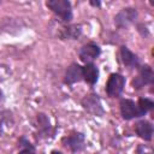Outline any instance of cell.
Here are the masks:
<instances>
[{
  "instance_id": "obj_1",
  "label": "cell",
  "mask_w": 154,
  "mask_h": 154,
  "mask_svg": "<svg viewBox=\"0 0 154 154\" xmlns=\"http://www.w3.org/2000/svg\"><path fill=\"white\" fill-rule=\"evenodd\" d=\"M46 5L63 22H70L72 19V6L69 0H48Z\"/></svg>"
},
{
  "instance_id": "obj_2",
  "label": "cell",
  "mask_w": 154,
  "mask_h": 154,
  "mask_svg": "<svg viewBox=\"0 0 154 154\" xmlns=\"http://www.w3.org/2000/svg\"><path fill=\"white\" fill-rule=\"evenodd\" d=\"M125 87V77L120 73H111L106 83V93L109 97H118Z\"/></svg>"
},
{
  "instance_id": "obj_3",
  "label": "cell",
  "mask_w": 154,
  "mask_h": 154,
  "mask_svg": "<svg viewBox=\"0 0 154 154\" xmlns=\"http://www.w3.org/2000/svg\"><path fill=\"white\" fill-rule=\"evenodd\" d=\"M82 106L83 108L93 114V116H99L101 117L103 113H105V109L102 107V103L100 101V97L99 95L96 94H89V95H85L83 99H82Z\"/></svg>"
},
{
  "instance_id": "obj_4",
  "label": "cell",
  "mask_w": 154,
  "mask_h": 154,
  "mask_svg": "<svg viewBox=\"0 0 154 154\" xmlns=\"http://www.w3.org/2000/svg\"><path fill=\"white\" fill-rule=\"evenodd\" d=\"M61 142L72 153H77V152L83 150V148L85 146V137L82 132H73L70 136L63 137Z\"/></svg>"
},
{
  "instance_id": "obj_5",
  "label": "cell",
  "mask_w": 154,
  "mask_h": 154,
  "mask_svg": "<svg viewBox=\"0 0 154 154\" xmlns=\"http://www.w3.org/2000/svg\"><path fill=\"white\" fill-rule=\"evenodd\" d=\"M119 106H120L122 117L125 120H131L134 118L142 117V113L140 112L137 103H135V101L130 99H122L119 102Z\"/></svg>"
},
{
  "instance_id": "obj_6",
  "label": "cell",
  "mask_w": 154,
  "mask_h": 154,
  "mask_svg": "<svg viewBox=\"0 0 154 154\" xmlns=\"http://www.w3.org/2000/svg\"><path fill=\"white\" fill-rule=\"evenodd\" d=\"M154 82V72L149 65H143L140 67L138 76L132 81V87L136 89L142 88L146 84H153Z\"/></svg>"
},
{
  "instance_id": "obj_7",
  "label": "cell",
  "mask_w": 154,
  "mask_h": 154,
  "mask_svg": "<svg viewBox=\"0 0 154 154\" xmlns=\"http://www.w3.org/2000/svg\"><path fill=\"white\" fill-rule=\"evenodd\" d=\"M55 130L52 128L49 118L45 113L37 114V137L38 138H48L53 137Z\"/></svg>"
},
{
  "instance_id": "obj_8",
  "label": "cell",
  "mask_w": 154,
  "mask_h": 154,
  "mask_svg": "<svg viewBox=\"0 0 154 154\" xmlns=\"http://www.w3.org/2000/svg\"><path fill=\"white\" fill-rule=\"evenodd\" d=\"M137 17V11L134 7H125L120 10L116 17H114V23L118 28H124L128 26L130 23H132Z\"/></svg>"
},
{
  "instance_id": "obj_9",
  "label": "cell",
  "mask_w": 154,
  "mask_h": 154,
  "mask_svg": "<svg viewBox=\"0 0 154 154\" xmlns=\"http://www.w3.org/2000/svg\"><path fill=\"white\" fill-rule=\"evenodd\" d=\"M101 53V49L99 47V45H96L95 42H89L87 45H84L81 51H79V59L85 63L89 64L93 60H95Z\"/></svg>"
},
{
  "instance_id": "obj_10",
  "label": "cell",
  "mask_w": 154,
  "mask_h": 154,
  "mask_svg": "<svg viewBox=\"0 0 154 154\" xmlns=\"http://www.w3.org/2000/svg\"><path fill=\"white\" fill-rule=\"evenodd\" d=\"M81 79H82V66H79L77 63H72L65 72L64 82L69 85H72L79 82Z\"/></svg>"
},
{
  "instance_id": "obj_11",
  "label": "cell",
  "mask_w": 154,
  "mask_h": 154,
  "mask_svg": "<svg viewBox=\"0 0 154 154\" xmlns=\"http://www.w3.org/2000/svg\"><path fill=\"white\" fill-rule=\"evenodd\" d=\"M135 131L142 140L150 141L152 136H153V125H152L150 122H148L146 119H142V120H138L135 124Z\"/></svg>"
},
{
  "instance_id": "obj_12",
  "label": "cell",
  "mask_w": 154,
  "mask_h": 154,
  "mask_svg": "<svg viewBox=\"0 0 154 154\" xmlns=\"http://www.w3.org/2000/svg\"><path fill=\"white\" fill-rule=\"evenodd\" d=\"M82 78L90 85H94L99 78V69L93 63L85 64L82 67Z\"/></svg>"
},
{
  "instance_id": "obj_13",
  "label": "cell",
  "mask_w": 154,
  "mask_h": 154,
  "mask_svg": "<svg viewBox=\"0 0 154 154\" xmlns=\"http://www.w3.org/2000/svg\"><path fill=\"white\" fill-rule=\"evenodd\" d=\"M120 57L123 63L129 67H135L138 65V58L135 53H132L128 47L122 46L120 47Z\"/></svg>"
},
{
  "instance_id": "obj_14",
  "label": "cell",
  "mask_w": 154,
  "mask_h": 154,
  "mask_svg": "<svg viewBox=\"0 0 154 154\" xmlns=\"http://www.w3.org/2000/svg\"><path fill=\"white\" fill-rule=\"evenodd\" d=\"M82 32V29L79 25H69V26H64L61 30L60 36L63 38H71V40H76L77 37H79Z\"/></svg>"
},
{
  "instance_id": "obj_15",
  "label": "cell",
  "mask_w": 154,
  "mask_h": 154,
  "mask_svg": "<svg viewBox=\"0 0 154 154\" xmlns=\"http://www.w3.org/2000/svg\"><path fill=\"white\" fill-rule=\"evenodd\" d=\"M18 144H19V148H20L18 154H37L34 144H31L24 136H22L19 138Z\"/></svg>"
},
{
  "instance_id": "obj_16",
  "label": "cell",
  "mask_w": 154,
  "mask_h": 154,
  "mask_svg": "<svg viewBox=\"0 0 154 154\" xmlns=\"http://www.w3.org/2000/svg\"><path fill=\"white\" fill-rule=\"evenodd\" d=\"M137 106H138V109H140V112L142 113V116H144L147 112H149V111L154 107V102H153L150 99L141 97V99H138Z\"/></svg>"
},
{
  "instance_id": "obj_17",
  "label": "cell",
  "mask_w": 154,
  "mask_h": 154,
  "mask_svg": "<svg viewBox=\"0 0 154 154\" xmlns=\"http://www.w3.org/2000/svg\"><path fill=\"white\" fill-rule=\"evenodd\" d=\"M136 154H154L153 148L149 144H140L136 149Z\"/></svg>"
},
{
  "instance_id": "obj_18",
  "label": "cell",
  "mask_w": 154,
  "mask_h": 154,
  "mask_svg": "<svg viewBox=\"0 0 154 154\" xmlns=\"http://www.w3.org/2000/svg\"><path fill=\"white\" fill-rule=\"evenodd\" d=\"M90 5H93V6H100L101 2L100 1H90Z\"/></svg>"
},
{
  "instance_id": "obj_19",
  "label": "cell",
  "mask_w": 154,
  "mask_h": 154,
  "mask_svg": "<svg viewBox=\"0 0 154 154\" xmlns=\"http://www.w3.org/2000/svg\"><path fill=\"white\" fill-rule=\"evenodd\" d=\"M51 154H63V153H60V152H58V150H53Z\"/></svg>"
}]
</instances>
